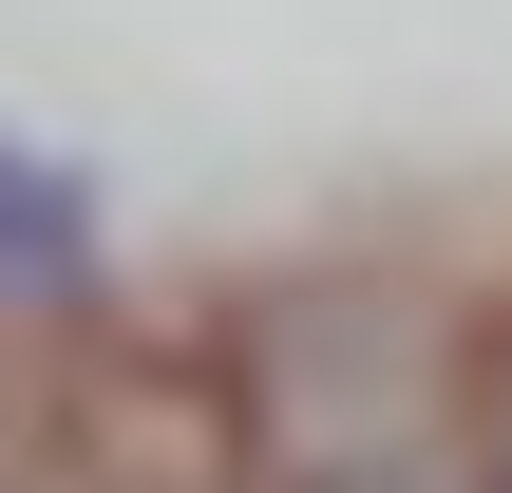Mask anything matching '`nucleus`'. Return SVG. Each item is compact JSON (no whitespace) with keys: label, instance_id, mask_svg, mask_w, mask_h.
Instances as JSON below:
<instances>
[{"label":"nucleus","instance_id":"obj_1","mask_svg":"<svg viewBox=\"0 0 512 493\" xmlns=\"http://www.w3.org/2000/svg\"><path fill=\"white\" fill-rule=\"evenodd\" d=\"M456 304L418 285V266H285V285H247V323H228V380H247V437L285 456V475H342V456H399V437H437L456 418Z\"/></svg>","mask_w":512,"mask_h":493},{"label":"nucleus","instance_id":"obj_2","mask_svg":"<svg viewBox=\"0 0 512 493\" xmlns=\"http://www.w3.org/2000/svg\"><path fill=\"white\" fill-rule=\"evenodd\" d=\"M38 456H57L76 493H247V475H266L228 342H209V361H190V342H114V361H76L57 418H38Z\"/></svg>","mask_w":512,"mask_h":493},{"label":"nucleus","instance_id":"obj_3","mask_svg":"<svg viewBox=\"0 0 512 493\" xmlns=\"http://www.w3.org/2000/svg\"><path fill=\"white\" fill-rule=\"evenodd\" d=\"M76 266H95V171L0 133V285H76Z\"/></svg>","mask_w":512,"mask_h":493},{"label":"nucleus","instance_id":"obj_4","mask_svg":"<svg viewBox=\"0 0 512 493\" xmlns=\"http://www.w3.org/2000/svg\"><path fill=\"white\" fill-rule=\"evenodd\" d=\"M304 493H494V475L437 456V437H399V456H342V475H304Z\"/></svg>","mask_w":512,"mask_h":493},{"label":"nucleus","instance_id":"obj_5","mask_svg":"<svg viewBox=\"0 0 512 493\" xmlns=\"http://www.w3.org/2000/svg\"><path fill=\"white\" fill-rule=\"evenodd\" d=\"M475 475L512 493V323H494V342H475Z\"/></svg>","mask_w":512,"mask_h":493}]
</instances>
